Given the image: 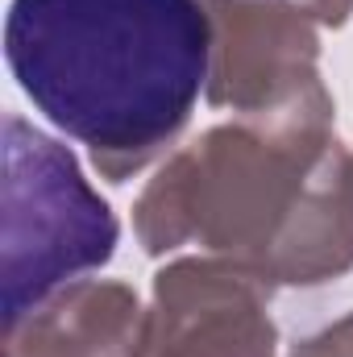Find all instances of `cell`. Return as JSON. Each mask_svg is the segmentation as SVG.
I'll use <instances>...</instances> for the list:
<instances>
[{"instance_id":"cell-1","label":"cell","mask_w":353,"mask_h":357,"mask_svg":"<svg viewBox=\"0 0 353 357\" xmlns=\"http://www.w3.org/2000/svg\"><path fill=\"white\" fill-rule=\"evenodd\" d=\"M4 59L59 133L125 154L191 116L212 29L200 0H13Z\"/></svg>"},{"instance_id":"cell-2","label":"cell","mask_w":353,"mask_h":357,"mask_svg":"<svg viewBox=\"0 0 353 357\" xmlns=\"http://www.w3.org/2000/svg\"><path fill=\"white\" fill-rule=\"evenodd\" d=\"M117 250V216L80 162L4 116V324L42 307L59 287L100 270Z\"/></svg>"}]
</instances>
